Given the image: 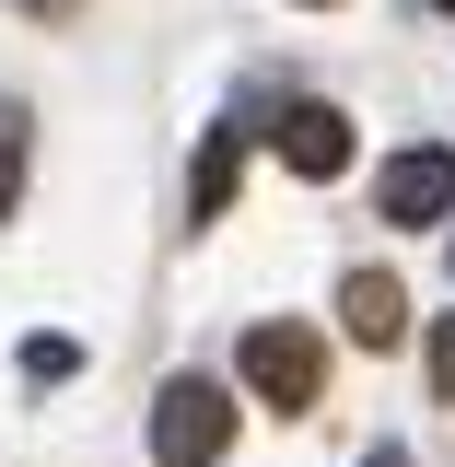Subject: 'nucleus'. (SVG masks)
Segmentation results:
<instances>
[{
	"label": "nucleus",
	"instance_id": "nucleus-8",
	"mask_svg": "<svg viewBox=\"0 0 455 467\" xmlns=\"http://www.w3.org/2000/svg\"><path fill=\"white\" fill-rule=\"evenodd\" d=\"M24 374H36V386H70V374H82V350H70V339H24Z\"/></svg>",
	"mask_w": 455,
	"mask_h": 467
},
{
	"label": "nucleus",
	"instance_id": "nucleus-12",
	"mask_svg": "<svg viewBox=\"0 0 455 467\" xmlns=\"http://www.w3.org/2000/svg\"><path fill=\"white\" fill-rule=\"evenodd\" d=\"M432 12H455V0H432Z\"/></svg>",
	"mask_w": 455,
	"mask_h": 467
},
{
	"label": "nucleus",
	"instance_id": "nucleus-5",
	"mask_svg": "<svg viewBox=\"0 0 455 467\" xmlns=\"http://www.w3.org/2000/svg\"><path fill=\"white\" fill-rule=\"evenodd\" d=\"M339 327H350L362 350H398V339H408V292L386 281V269H350V281H339Z\"/></svg>",
	"mask_w": 455,
	"mask_h": 467
},
{
	"label": "nucleus",
	"instance_id": "nucleus-13",
	"mask_svg": "<svg viewBox=\"0 0 455 467\" xmlns=\"http://www.w3.org/2000/svg\"><path fill=\"white\" fill-rule=\"evenodd\" d=\"M211 467H222V456H211Z\"/></svg>",
	"mask_w": 455,
	"mask_h": 467
},
{
	"label": "nucleus",
	"instance_id": "nucleus-1",
	"mask_svg": "<svg viewBox=\"0 0 455 467\" xmlns=\"http://www.w3.org/2000/svg\"><path fill=\"white\" fill-rule=\"evenodd\" d=\"M233 362H245V386H257L269 409H315V398H327V339L292 327V316H257Z\"/></svg>",
	"mask_w": 455,
	"mask_h": 467
},
{
	"label": "nucleus",
	"instance_id": "nucleus-6",
	"mask_svg": "<svg viewBox=\"0 0 455 467\" xmlns=\"http://www.w3.org/2000/svg\"><path fill=\"white\" fill-rule=\"evenodd\" d=\"M233 164H245V129H211V140H199V175H187V223H211L233 199Z\"/></svg>",
	"mask_w": 455,
	"mask_h": 467
},
{
	"label": "nucleus",
	"instance_id": "nucleus-9",
	"mask_svg": "<svg viewBox=\"0 0 455 467\" xmlns=\"http://www.w3.org/2000/svg\"><path fill=\"white\" fill-rule=\"evenodd\" d=\"M432 386H444V398H455V316H444V327H432Z\"/></svg>",
	"mask_w": 455,
	"mask_h": 467
},
{
	"label": "nucleus",
	"instance_id": "nucleus-10",
	"mask_svg": "<svg viewBox=\"0 0 455 467\" xmlns=\"http://www.w3.org/2000/svg\"><path fill=\"white\" fill-rule=\"evenodd\" d=\"M362 467H408V444H374V456H362Z\"/></svg>",
	"mask_w": 455,
	"mask_h": 467
},
{
	"label": "nucleus",
	"instance_id": "nucleus-4",
	"mask_svg": "<svg viewBox=\"0 0 455 467\" xmlns=\"http://www.w3.org/2000/svg\"><path fill=\"white\" fill-rule=\"evenodd\" d=\"M269 152L327 187V175H350V117L339 106H281V117H269Z\"/></svg>",
	"mask_w": 455,
	"mask_h": 467
},
{
	"label": "nucleus",
	"instance_id": "nucleus-11",
	"mask_svg": "<svg viewBox=\"0 0 455 467\" xmlns=\"http://www.w3.org/2000/svg\"><path fill=\"white\" fill-rule=\"evenodd\" d=\"M304 12H327V0H304Z\"/></svg>",
	"mask_w": 455,
	"mask_h": 467
},
{
	"label": "nucleus",
	"instance_id": "nucleus-3",
	"mask_svg": "<svg viewBox=\"0 0 455 467\" xmlns=\"http://www.w3.org/2000/svg\"><path fill=\"white\" fill-rule=\"evenodd\" d=\"M374 211H386V223H408V234H432V223L455 211V152H444V140H408L398 164L374 175Z\"/></svg>",
	"mask_w": 455,
	"mask_h": 467
},
{
	"label": "nucleus",
	"instance_id": "nucleus-7",
	"mask_svg": "<svg viewBox=\"0 0 455 467\" xmlns=\"http://www.w3.org/2000/svg\"><path fill=\"white\" fill-rule=\"evenodd\" d=\"M24 199V106H0V211Z\"/></svg>",
	"mask_w": 455,
	"mask_h": 467
},
{
	"label": "nucleus",
	"instance_id": "nucleus-2",
	"mask_svg": "<svg viewBox=\"0 0 455 467\" xmlns=\"http://www.w3.org/2000/svg\"><path fill=\"white\" fill-rule=\"evenodd\" d=\"M233 444V398L211 386V374H175L164 398H152V456L164 467H211Z\"/></svg>",
	"mask_w": 455,
	"mask_h": 467
}]
</instances>
